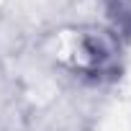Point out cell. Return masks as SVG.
Returning <instances> with one entry per match:
<instances>
[{
	"label": "cell",
	"instance_id": "cell-1",
	"mask_svg": "<svg viewBox=\"0 0 131 131\" xmlns=\"http://www.w3.org/2000/svg\"><path fill=\"white\" fill-rule=\"evenodd\" d=\"M116 59H118L116 41L105 31H82L67 46L70 67L90 77L108 75L116 67Z\"/></svg>",
	"mask_w": 131,
	"mask_h": 131
}]
</instances>
